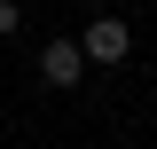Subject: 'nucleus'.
I'll use <instances>...</instances> for the list:
<instances>
[{
    "instance_id": "f257e3e1",
    "label": "nucleus",
    "mask_w": 157,
    "mask_h": 149,
    "mask_svg": "<svg viewBox=\"0 0 157 149\" xmlns=\"http://www.w3.org/2000/svg\"><path fill=\"white\" fill-rule=\"evenodd\" d=\"M78 71H86V47H78V39H47L39 78H47V86H78Z\"/></svg>"
},
{
    "instance_id": "7ed1b4c3",
    "label": "nucleus",
    "mask_w": 157,
    "mask_h": 149,
    "mask_svg": "<svg viewBox=\"0 0 157 149\" xmlns=\"http://www.w3.org/2000/svg\"><path fill=\"white\" fill-rule=\"evenodd\" d=\"M16 24H24V8H16V0H0V39L16 32Z\"/></svg>"
},
{
    "instance_id": "f03ea898",
    "label": "nucleus",
    "mask_w": 157,
    "mask_h": 149,
    "mask_svg": "<svg viewBox=\"0 0 157 149\" xmlns=\"http://www.w3.org/2000/svg\"><path fill=\"white\" fill-rule=\"evenodd\" d=\"M78 47H86V63H126V24H118V16H94L86 32H78Z\"/></svg>"
}]
</instances>
